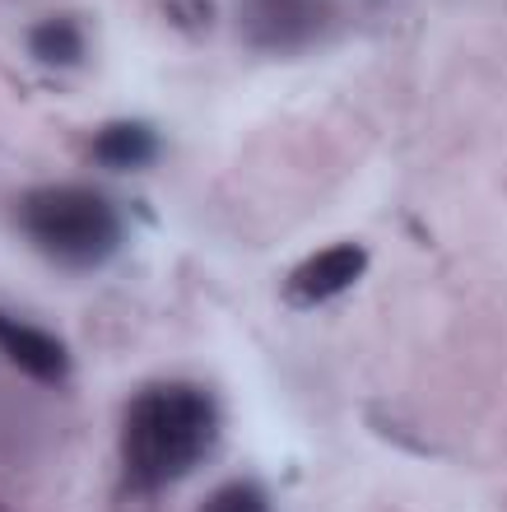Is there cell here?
Returning a JSON list of instances; mask_svg holds the SVG:
<instances>
[{
	"instance_id": "cell-6",
	"label": "cell",
	"mask_w": 507,
	"mask_h": 512,
	"mask_svg": "<svg viewBox=\"0 0 507 512\" xmlns=\"http://www.w3.org/2000/svg\"><path fill=\"white\" fill-rule=\"evenodd\" d=\"M159 131L149 122H135V117H121V122H107L94 131V140H89V154H94V163H103V168H112V173H140V168H149V163H159Z\"/></svg>"
},
{
	"instance_id": "cell-4",
	"label": "cell",
	"mask_w": 507,
	"mask_h": 512,
	"mask_svg": "<svg viewBox=\"0 0 507 512\" xmlns=\"http://www.w3.org/2000/svg\"><path fill=\"white\" fill-rule=\"evenodd\" d=\"M363 270H368V252L359 243H331V247H321V252L303 256L284 275L280 294L289 308H321V303L340 298L345 289H354L363 280Z\"/></svg>"
},
{
	"instance_id": "cell-9",
	"label": "cell",
	"mask_w": 507,
	"mask_h": 512,
	"mask_svg": "<svg viewBox=\"0 0 507 512\" xmlns=\"http://www.w3.org/2000/svg\"><path fill=\"white\" fill-rule=\"evenodd\" d=\"M163 14L187 38H205L214 28V0H163Z\"/></svg>"
},
{
	"instance_id": "cell-7",
	"label": "cell",
	"mask_w": 507,
	"mask_h": 512,
	"mask_svg": "<svg viewBox=\"0 0 507 512\" xmlns=\"http://www.w3.org/2000/svg\"><path fill=\"white\" fill-rule=\"evenodd\" d=\"M28 52L47 70H70L84 61V28L70 14H52L42 24L28 28Z\"/></svg>"
},
{
	"instance_id": "cell-8",
	"label": "cell",
	"mask_w": 507,
	"mask_h": 512,
	"mask_svg": "<svg viewBox=\"0 0 507 512\" xmlns=\"http://www.w3.org/2000/svg\"><path fill=\"white\" fill-rule=\"evenodd\" d=\"M196 512H270V499L256 480H228Z\"/></svg>"
},
{
	"instance_id": "cell-1",
	"label": "cell",
	"mask_w": 507,
	"mask_h": 512,
	"mask_svg": "<svg viewBox=\"0 0 507 512\" xmlns=\"http://www.w3.org/2000/svg\"><path fill=\"white\" fill-rule=\"evenodd\" d=\"M219 443V405L191 382H149L135 391L121 424V480L135 494L187 480Z\"/></svg>"
},
{
	"instance_id": "cell-3",
	"label": "cell",
	"mask_w": 507,
	"mask_h": 512,
	"mask_svg": "<svg viewBox=\"0 0 507 512\" xmlns=\"http://www.w3.org/2000/svg\"><path fill=\"white\" fill-rule=\"evenodd\" d=\"M238 24L247 47L270 56H294L326 38L331 0H242Z\"/></svg>"
},
{
	"instance_id": "cell-2",
	"label": "cell",
	"mask_w": 507,
	"mask_h": 512,
	"mask_svg": "<svg viewBox=\"0 0 507 512\" xmlns=\"http://www.w3.org/2000/svg\"><path fill=\"white\" fill-rule=\"evenodd\" d=\"M19 233L61 270H98L126 243V219L103 191L47 182L14 205Z\"/></svg>"
},
{
	"instance_id": "cell-5",
	"label": "cell",
	"mask_w": 507,
	"mask_h": 512,
	"mask_svg": "<svg viewBox=\"0 0 507 512\" xmlns=\"http://www.w3.org/2000/svg\"><path fill=\"white\" fill-rule=\"evenodd\" d=\"M0 354L24 378L42 382V387H61L70 378V350L61 345V336H52V331H42L33 322H19L5 308H0Z\"/></svg>"
}]
</instances>
